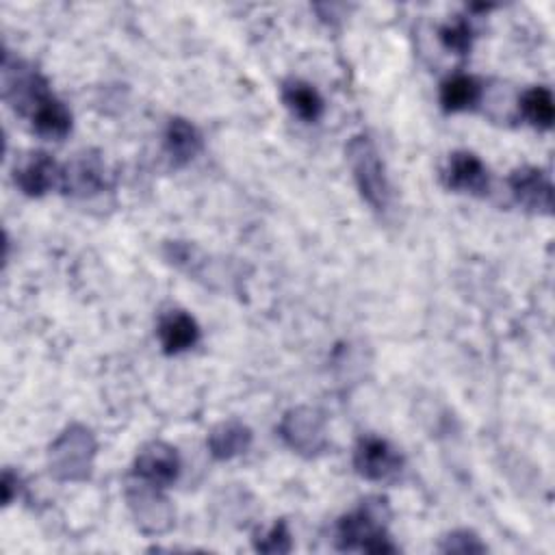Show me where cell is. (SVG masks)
<instances>
[{
	"label": "cell",
	"mask_w": 555,
	"mask_h": 555,
	"mask_svg": "<svg viewBox=\"0 0 555 555\" xmlns=\"http://www.w3.org/2000/svg\"><path fill=\"white\" fill-rule=\"evenodd\" d=\"M390 518L386 499L373 496L362 505L345 514L336 525V546L340 551L362 553H397V546L386 533V520Z\"/></svg>",
	"instance_id": "1"
},
{
	"label": "cell",
	"mask_w": 555,
	"mask_h": 555,
	"mask_svg": "<svg viewBox=\"0 0 555 555\" xmlns=\"http://www.w3.org/2000/svg\"><path fill=\"white\" fill-rule=\"evenodd\" d=\"M347 160L356 180V186L364 202L375 210H386L392 197V189L386 176L384 160L366 134H358L347 143Z\"/></svg>",
	"instance_id": "2"
},
{
	"label": "cell",
	"mask_w": 555,
	"mask_h": 555,
	"mask_svg": "<svg viewBox=\"0 0 555 555\" xmlns=\"http://www.w3.org/2000/svg\"><path fill=\"white\" fill-rule=\"evenodd\" d=\"M95 438L85 425L65 427L48 449L50 473L61 481H85L95 457Z\"/></svg>",
	"instance_id": "3"
},
{
	"label": "cell",
	"mask_w": 555,
	"mask_h": 555,
	"mask_svg": "<svg viewBox=\"0 0 555 555\" xmlns=\"http://www.w3.org/2000/svg\"><path fill=\"white\" fill-rule=\"evenodd\" d=\"M280 438L291 447L295 453L312 457L327 449V429L325 418L319 410L299 405L288 410L280 421Z\"/></svg>",
	"instance_id": "4"
},
{
	"label": "cell",
	"mask_w": 555,
	"mask_h": 555,
	"mask_svg": "<svg viewBox=\"0 0 555 555\" xmlns=\"http://www.w3.org/2000/svg\"><path fill=\"white\" fill-rule=\"evenodd\" d=\"M2 91H4V100L20 115H26V117L46 95H50L46 78L28 63L17 59L11 61L9 54H4V61H2Z\"/></svg>",
	"instance_id": "5"
},
{
	"label": "cell",
	"mask_w": 555,
	"mask_h": 555,
	"mask_svg": "<svg viewBox=\"0 0 555 555\" xmlns=\"http://www.w3.org/2000/svg\"><path fill=\"white\" fill-rule=\"evenodd\" d=\"M126 499L141 531L165 533L173 525V509L160 494V488L137 479V483L128 486Z\"/></svg>",
	"instance_id": "6"
},
{
	"label": "cell",
	"mask_w": 555,
	"mask_h": 555,
	"mask_svg": "<svg viewBox=\"0 0 555 555\" xmlns=\"http://www.w3.org/2000/svg\"><path fill=\"white\" fill-rule=\"evenodd\" d=\"M353 466L369 481H388L403 468L401 453L379 436H362L353 449Z\"/></svg>",
	"instance_id": "7"
},
{
	"label": "cell",
	"mask_w": 555,
	"mask_h": 555,
	"mask_svg": "<svg viewBox=\"0 0 555 555\" xmlns=\"http://www.w3.org/2000/svg\"><path fill=\"white\" fill-rule=\"evenodd\" d=\"M108 184L106 167L93 152L76 154L67 165L61 167V191L74 197H91L104 191Z\"/></svg>",
	"instance_id": "8"
},
{
	"label": "cell",
	"mask_w": 555,
	"mask_h": 555,
	"mask_svg": "<svg viewBox=\"0 0 555 555\" xmlns=\"http://www.w3.org/2000/svg\"><path fill=\"white\" fill-rule=\"evenodd\" d=\"M180 468L182 464L178 451L163 440H152L143 444L134 457V477L156 488L171 486L178 479Z\"/></svg>",
	"instance_id": "9"
},
{
	"label": "cell",
	"mask_w": 555,
	"mask_h": 555,
	"mask_svg": "<svg viewBox=\"0 0 555 555\" xmlns=\"http://www.w3.org/2000/svg\"><path fill=\"white\" fill-rule=\"evenodd\" d=\"M509 193L518 206L538 215H551L553 210V184L548 176L538 167H518L507 178Z\"/></svg>",
	"instance_id": "10"
},
{
	"label": "cell",
	"mask_w": 555,
	"mask_h": 555,
	"mask_svg": "<svg viewBox=\"0 0 555 555\" xmlns=\"http://www.w3.org/2000/svg\"><path fill=\"white\" fill-rule=\"evenodd\" d=\"M15 184L30 197H41L61 182V167L46 152H28L15 163Z\"/></svg>",
	"instance_id": "11"
},
{
	"label": "cell",
	"mask_w": 555,
	"mask_h": 555,
	"mask_svg": "<svg viewBox=\"0 0 555 555\" xmlns=\"http://www.w3.org/2000/svg\"><path fill=\"white\" fill-rule=\"evenodd\" d=\"M444 184L460 193L483 195L490 189L488 167L473 152H453L442 171Z\"/></svg>",
	"instance_id": "12"
},
{
	"label": "cell",
	"mask_w": 555,
	"mask_h": 555,
	"mask_svg": "<svg viewBox=\"0 0 555 555\" xmlns=\"http://www.w3.org/2000/svg\"><path fill=\"white\" fill-rule=\"evenodd\" d=\"M158 343L165 353L176 356L189 351L199 340V325L197 321L184 310H169L158 319Z\"/></svg>",
	"instance_id": "13"
},
{
	"label": "cell",
	"mask_w": 555,
	"mask_h": 555,
	"mask_svg": "<svg viewBox=\"0 0 555 555\" xmlns=\"http://www.w3.org/2000/svg\"><path fill=\"white\" fill-rule=\"evenodd\" d=\"M165 152L173 165H186L202 152V134L199 130L182 117H171L165 126L163 134Z\"/></svg>",
	"instance_id": "14"
},
{
	"label": "cell",
	"mask_w": 555,
	"mask_h": 555,
	"mask_svg": "<svg viewBox=\"0 0 555 555\" xmlns=\"http://www.w3.org/2000/svg\"><path fill=\"white\" fill-rule=\"evenodd\" d=\"M206 442L215 460H232L251 447V429L245 423L230 418L215 425Z\"/></svg>",
	"instance_id": "15"
},
{
	"label": "cell",
	"mask_w": 555,
	"mask_h": 555,
	"mask_svg": "<svg viewBox=\"0 0 555 555\" xmlns=\"http://www.w3.org/2000/svg\"><path fill=\"white\" fill-rule=\"evenodd\" d=\"M33 128L37 134L46 139L61 141L69 130H72V113L69 108L54 98L52 93L46 95L28 115Z\"/></svg>",
	"instance_id": "16"
},
{
	"label": "cell",
	"mask_w": 555,
	"mask_h": 555,
	"mask_svg": "<svg viewBox=\"0 0 555 555\" xmlns=\"http://www.w3.org/2000/svg\"><path fill=\"white\" fill-rule=\"evenodd\" d=\"M282 102L301 121H317L325 108L319 91L297 78H291L282 85Z\"/></svg>",
	"instance_id": "17"
},
{
	"label": "cell",
	"mask_w": 555,
	"mask_h": 555,
	"mask_svg": "<svg viewBox=\"0 0 555 555\" xmlns=\"http://www.w3.org/2000/svg\"><path fill=\"white\" fill-rule=\"evenodd\" d=\"M481 100V85L468 74L449 76L440 85V104L447 113H460L473 108Z\"/></svg>",
	"instance_id": "18"
},
{
	"label": "cell",
	"mask_w": 555,
	"mask_h": 555,
	"mask_svg": "<svg viewBox=\"0 0 555 555\" xmlns=\"http://www.w3.org/2000/svg\"><path fill=\"white\" fill-rule=\"evenodd\" d=\"M520 113L533 128L548 130L555 119V104L551 91L546 87L527 89L520 98Z\"/></svg>",
	"instance_id": "19"
},
{
	"label": "cell",
	"mask_w": 555,
	"mask_h": 555,
	"mask_svg": "<svg viewBox=\"0 0 555 555\" xmlns=\"http://www.w3.org/2000/svg\"><path fill=\"white\" fill-rule=\"evenodd\" d=\"M438 37H440V43L449 52H453V54H468L470 46H473V39H475V30H473L468 20L455 17V20H451V22L440 26Z\"/></svg>",
	"instance_id": "20"
},
{
	"label": "cell",
	"mask_w": 555,
	"mask_h": 555,
	"mask_svg": "<svg viewBox=\"0 0 555 555\" xmlns=\"http://www.w3.org/2000/svg\"><path fill=\"white\" fill-rule=\"evenodd\" d=\"M254 548L260 553H271V555L288 553L293 548L288 525L284 520H278L275 525H271L264 533L254 538Z\"/></svg>",
	"instance_id": "21"
},
{
	"label": "cell",
	"mask_w": 555,
	"mask_h": 555,
	"mask_svg": "<svg viewBox=\"0 0 555 555\" xmlns=\"http://www.w3.org/2000/svg\"><path fill=\"white\" fill-rule=\"evenodd\" d=\"M440 551H444V553H483L486 544L473 531L457 529V531H451L447 538H442Z\"/></svg>",
	"instance_id": "22"
},
{
	"label": "cell",
	"mask_w": 555,
	"mask_h": 555,
	"mask_svg": "<svg viewBox=\"0 0 555 555\" xmlns=\"http://www.w3.org/2000/svg\"><path fill=\"white\" fill-rule=\"evenodd\" d=\"M20 492V477L13 475L9 468L2 473V503L11 505V501L17 496Z\"/></svg>",
	"instance_id": "23"
}]
</instances>
